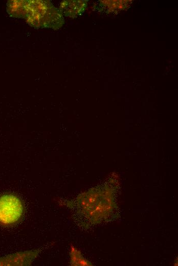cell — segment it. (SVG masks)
<instances>
[{"label": "cell", "instance_id": "6da1fadb", "mask_svg": "<svg viewBox=\"0 0 178 266\" xmlns=\"http://www.w3.org/2000/svg\"><path fill=\"white\" fill-rule=\"evenodd\" d=\"M24 212L23 202L18 196L11 193L0 195V224L13 225L21 219Z\"/></svg>", "mask_w": 178, "mask_h": 266}, {"label": "cell", "instance_id": "7a4b0ae2", "mask_svg": "<svg viewBox=\"0 0 178 266\" xmlns=\"http://www.w3.org/2000/svg\"><path fill=\"white\" fill-rule=\"evenodd\" d=\"M86 7L84 1H66L61 6L66 15L72 16L81 14Z\"/></svg>", "mask_w": 178, "mask_h": 266}, {"label": "cell", "instance_id": "3957f363", "mask_svg": "<svg viewBox=\"0 0 178 266\" xmlns=\"http://www.w3.org/2000/svg\"><path fill=\"white\" fill-rule=\"evenodd\" d=\"M71 261L73 265H90L80 255V252L75 248H73L71 252Z\"/></svg>", "mask_w": 178, "mask_h": 266}]
</instances>
